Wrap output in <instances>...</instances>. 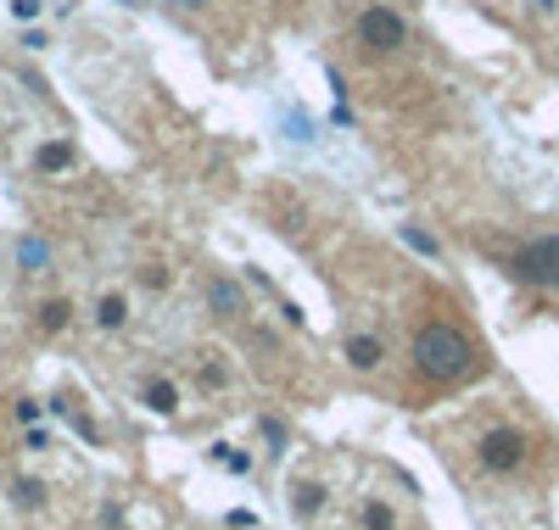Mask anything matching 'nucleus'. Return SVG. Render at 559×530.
Segmentation results:
<instances>
[{"instance_id":"obj_9","label":"nucleus","mask_w":559,"mask_h":530,"mask_svg":"<svg viewBox=\"0 0 559 530\" xmlns=\"http://www.w3.org/2000/svg\"><path fill=\"white\" fill-rule=\"evenodd\" d=\"M197 380L207 385V392H224V385H229V380H236V374H229V363H224V352H197Z\"/></svg>"},{"instance_id":"obj_7","label":"nucleus","mask_w":559,"mask_h":530,"mask_svg":"<svg viewBox=\"0 0 559 530\" xmlns=\"http://www.w3.org/2000/svg\"><path fill=\"white\" fill-rule=\"evenodd\" d=\"M73 313H79V308H73V297H45L34 324H39V335H62V329L73 324Z\"/></svg>"},{"instance_id":"obj_5","label":"nucleus","mask_w":559,"mask_h":530,"mask_svg":"<svg viewBox=\"0 0 559 530\" xmlns=\"http://www.w3.org/2000/svg\"><path fill=\"white\" fill-rule=\"evenodd\" d=\"M342 358H347V369L369 374V369H381V358H386V341H381V335H369V329H358V335H347Z\"/></svg>"},{"instance_id":"obj_1","label":"nucleus","mask_w":559,"mask_h":530,"mask_svg":"<svg viewBox=\"0 0 559 530\" xmlns=\"http://www.w3.org/2000/svg\"><path fill=\"white\" fill-rule=\"evenodd\" d=\"M408 358L431 385H459V380H471L481 369V347L471 341V329L453 324V318H426L419 324L414 341H408Z\"/></svg>"},{"instance_id":"obj_3","label":"nucleus","mask_w":559,"mask_h":530,"mask_svg":"<svg viewBox=\"0 0 559 530\" xmlns=\"http://www.w3.org/2000/svg\"><path fill=\"white\" fill-rule=\"evenodd\" d=\"M503 268L515 274L521 285H537V291H554L559 297V229L521 240V246L503 257Z\"/></svg>"},{"instance_id":"obj_11","label":"nucleus","mask_w":559,"mask_h":530,"mask_svg":"<svg viewBox=\"0 0 559 530\" xmlns=\"http://www.w3.org/2000/svg\"><path fill=\"white\" fill-rule=\"evenodd\" d=\"M358 519H364V530H397V514H392V508H386L381 497H369Z\"/></svg>"},{"instance_id":"obj_13","label":"nucleus","mask_w":559,"mask_h":530,"mask_svg":"<svg viewBox=\"0 0 559 530\" xmlns=\"http://www.w3.org/2000/svg\"><path fill=\"white\" fill-rule=\"evenodd\" d=\"M12 503H17V508H39V503H45V486H39L34 474H23L17 486H12Z\"/></svg>"},{"instance_id":"obj_6","label":"nucleus","mask_w":559,"mask_h":530,"mask_svg":"<svg viewBox=\"0 0 559 530\" xmlns=\"http://www.w3.org/2000/svg\"><path fill=\"white\" fill-rule=\"evenodd\" d=\"M96 329H107V335L129 329V297L123 291H102L96 297Z\"/></svg>"},{"instance_id":"obj_12","label":"nucleus","mask_w":559,"mask_h":530,"mask_svg":"<svg viewBox=\"0 0 559 530\" xmlns=\"http://www.w3.org/2000/svg\"><path fill=\"white\" fill-rule=\"evenodd\" d=\"M163 7H168V12H179V17H213V12L224 7V0H163Z\"/></svg>"},{"instance_id":"obj_10","label":"nucleus","mask_w":559,"mask_h":530,"mask_svg":"<svg viewBox=\"0 0 559 530\" xmlns=\"http://www.w3.org/2000/svg\"><path fill=\"white\" fill-rule=\"evenodd\" d=\"M292 492H297V514H302V519H313V514L324 508V486H319V480H297Z\"/></svg>"},{"instance_id":"obj_4","label":"nucleus","mask_w":559,"mask_h":530,"mask_svg":"<svg viewBox=\"0 0 559 530\" xmlns=\"http://www.w3.org/2000/svg\"><path fill=\"white\" fill-rule=\"evenodd\" d=\"M476 463L487 474H521L532 463V436L515 430V424H492V430H481V442H476Z\"/></svg>"},{"instance_id":"obj_2","label":"nucleus","mask_w":559,"mask_h":530,"mask_svg":"<svg viewBox=\"0 0 559 530\" xmlns=\"http://www.w3.org/2000/svg\"><path fill=\"white\" fill-rule=\"evenodd\" d=\"M353 51L364 62H397L414 51V23L408 12H397L392 0H364L353 17Z\"/></svg>"},{"instance_id":"obj_8","label":"nucleus","mask_w":559,"mask_h":530,"mask_svg":"<svg viewBox=\"0 0 559 530\" xmlns=\"http://www.w3.org/2000/svg\"><path fill=\"white\" fill-rule=\"evenodd\" d=\"M140 402H146L152 413H163V419H174L179 413V385L174 380H146L140 385Z\"/></svg>"}]
</instances>
